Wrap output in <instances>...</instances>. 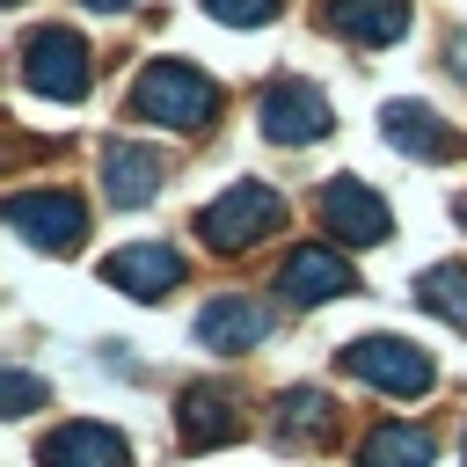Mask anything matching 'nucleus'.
I'll return each mask as SVG.
<instances>
[{"mask_svg": "<svg viewBox=\"0 0 467 467\" xmlns=\"http://www.w3.org/2000/svg\"><path fill=\"white\" fill-rule=\"evenodd\" d=\"M328 95L314 88V80H270L263 88V139H277V146H314V139H328Z\"/></svg>", "mask_w": 467, "mask_h": 467, "instance_id": "obj_6", "label": "nucleus"}, {"mask_svg": "<svg viewBox=\"0 0 467 467\" xmlns=\"http://www.w3.org/2000/svg\"><path fill=\"white\" fill-rule=\"evenodd\" d=\"M263 328H270V314L248 306V299H219V306L197 314V343L204 350H248V343H263Z\"/></svg>", "mask_w": 467, "mask_h": 467, "instance_id": "obj_15", "label": "nucleus"}, {"mask_svg": "<svg viewBox=\"0 0 467 467\" xmlns=\"http://www.w3.org/2000/svg\"><path fill=\"white\" fill-rule=\"evenodd\" d=\"M161 153H146V146H109L102 153V190H109V204L117 212H139V204H153L161 197Z\"/></svg>", "mask_w": 467, "mask_h": 467, "instance_id": "obj_13", "label": "nucleus"}, {"mask_svg": "<svg viewBox=\"0 0 467 467\" xmlns=\"http://www.w3.org/2000/svg\"><path fill=\"white\" fill-rule=\"evenodd\" d=\"M277 438H285V445H321V438H336V409H328V394H314V387L285 394V401H277Z\"/></svg>", "mask_w": 467, "mask_h": 467, "instance_id": "obj_16", "label": "nucleus"}, {"mask_svg": "<svg viewBox=\"0 0 467 467\" xmlns=\"http://www.w3.org/2000/svg\"><path fill=\"white\" fill-rule=\"evenodd\" d=\"M102 277H109L117 292H131V299H161V292H175L182 255H175L168 241H131V248H117V255L102 263Z\"/></svg>", "mask_w": 467, "mask_h": 467, "instance_id": "obj_8", "label": "nucleus"}, {"mask_svg": "<svg viewBox=\"0 0 467 467\" xmlns=\"http://www.w3.org/2000/svg\"><path fill=\"white\" fill-rule=\"evenodd\" d=\"M285 299H299V306H321V299H336V292H358V270L336 255V248H292V263H285Z\"/></svg>", "mask_w": 467, "mask_h": 467, "instance_id": "obj_11", "label": "nucleus"}, {"mask_svg": "<svg viewBox=\"0 0 467 467\" xmlns=\"http://www.w3.org/2000/svg\"><path fill=\"white\" fill-rule=\"evenodd\" d=\"M44 467H131V452L109 423H58L44 438Z\"/></svg>", "mask_w": 467, "mask_h": 467, "instance_id": "obj_14", "label": "nucleus"}, {"mask_svg": "<svg viewBox=\"0 0 467 467\" xmlns=\"http://www.w3.org/2000/svg\"><path fill=\"white\" fill-rule=\"evenodd\" d=\"M416 299L438 314V321H460L467 328V263H431L416 277Z\"/></svg>", "mask_w": 467, "mask_h": 467, "instance_id": "obj_18", "label": "nucleus"}, {"mask_svg": "<svg viewBox=\"0 0 467 467\" xmlns=\"http://www.w3.org/2000/svg\"><path fill=\"white\" fill-rule=\"evenodd\" d=\"M460 219H467V204H460Z\"/></svg>", "mask_w": 467, "mask_h": 467, "instance_id": "obj_23", "label": "nucleus"}, {"mask_svg": "<svg viewBox=\"0 0 467 467\" xmlns=\"http://www.w3.org/2000/svg\"><path fill=\"white\" fill-rule=\"evenodd\" d=\"M175 431H182V445H190V452H212V445L241 438V409H234V387H219V379L190 387V394H182V409H175Z\"/></svg>", "mask_w": 467, "mask_h": 467, "instance_id": "obj_9", "label": "nucleus"}, {"mask_svg": "<svg viewBox=\"0 0 467 467\" xmlns=\"http://www.w3.org/2000/svg\"><path fill=\"white\" fill-rule=\"evenodd\" d=\"M431 431H409V423H379L358 452V467H431Z\"/></svg>", "mask_w": 467, "mask_h": 467, "instance_id": "obj_17", "label": "nucleus"}, {"mask_svg": "<svg viewBox=\"0 0 467 467\" xmlns=\"http://www.w3.org/2000/svg\"><path fill=\"white\" fill-rule=\"evenodd\" d=\"M336 365H343L350 379L379 387V394H423V387H431V358H423L416 343H401V336H358V343L336 350Z\"/></svg>", "mask_w": 467, "mask_h": 467, "instance_id": "obj_3", "label": "nucleus"}, {"mask_svg": "<svg viewBox=\"0 0 467 467\" xmlns=\"http://www.w3.org/2000/svg\"><path fill=\"white\" fill-rule=\"evenodd\" d=\"M321 22L350 44H401L409 36V0H328Z\"/></svg>", "mask_w": 467, "mask_h": 467, "instance_id": "obj_12", "label": "nucleus"}, {"mask_svg": "<svg viewBox=\"0 0 467 467\" xmlns=\"http://www.w3.org/2000/svg\"><path fill=\"white\" fill-rule=\"evenodd\" d=\"M7 226H15L29 248H44V255H73L80 234H88V212H80V197H66V190H15V197H7Z\"/></svg>", "mask_w": 467, "mask_h": 467, "instance_id": "obj_4", "label": "nucleus"}, {"mask_svg": "<svg viewBox=\"0 0 467 467\" xmlns=\"http://www.w3.org/2000/svg\"><path fill=\"white\" fill-rule=\"evenodd\" d=\"M460 467H467V445H460Z\"/></svg>", "mask_w": 467, "mask_h": 467, "instance_id": "obj_22", "label": "nucleus"}, {"mask_svg": "<svg viewBox=\"0 0 467 467\" xmlns=\"http://www.w3.org/2000/svg\"><path fill=\"white\" fill-rule=\"evenodd\" d=\"M379 131H387V146L409 153V161H452V153H460V131H452L438 109H423V102H387V109H379Z\"/></svg>", "mask_w": 467, "mask_h": 467, "instance_id": "obj_7", "label": "nucleus"}, {"mask_svg": "<svg viewBox=\"0 0 467 467\" xmlns=\"http://www.w3.org/2000/svg\"><path fill=\"white\" fill-rule=\"evenodd\" d=\"M36 401H44V387H36L29 372H7V409H15V416H29Z\"/></svg>", "mask_w": 467, "mask_h": 467, "instance_id": "obj_20", "label": "nucleus"}, {"mask_svg": "<svg viewBox=\"0 0 467 467\" xmlns=\"http://www.w3.org/2000/svg\"><path fill=\"white\" fill-rule=\"evenodd\" d=\"M80 7H102V15H117V7H131V0H80Z\"/></svg>", "mask_w": 467, "mask_h": 467, "instance_id": "obj_21", "label": "nucleus"}, {"mask_svg": "<svg viewBox=\"0 0 467 467\" xmlns=\"http://www.w3.org/2000/svg\"><path fill=\"white\" fill-rule=\"evenodd\" d=\"M285 226V197L270 190V182H234L226 197H212L204 212H197V234L226 255V248H255L263 234H277Z\"/></svg>", "mask_w": 467, "mask_h": 467, "instance_id": "obj_2", "label": "nucleus"}, {"mask_svg": "<svg viewBox=\"0 0 467 467\" xmlns=\"http://www.w3.org/2000/svg\"><path fill=\"white\" fill-rule=\"evenodd\" d=\"M204 15L226 29H263V22H277V0H204Z\"/></svg>", "mask_w": 467, "mask_h": 467, "instance_id": "obj_19", "label": "nucleus"}, {"mask_svg": "<svg viewBox=\"0 0 467 467\" xmlns=\"http://www.w3.org/2000/svg\"><path fill=\"white\" fill-rule=\"evenodd\" d=\"M321 226H328V234H343V241H358V248H372V241H387V226H394V219H387V204H379L365 182H350V175H343V182H328V190H321Z\"/></svg>", "mask_w": 467, "mask_h": 467, "instance_id": "obj_10", "label": "nucleus"}, {"mask_svg": "<svg viewBox=\"0 0 467 467\" xmlns=\"http://www.w3.org/2000/svg\"><path fill=\"white\" fill-rule=\"evenodd\" d=\"M22 80L36 88V95H58V102H80L88 95V44L73 36V29H29V44H22Z\"/></svg>", "mask_w": 467, "mask_h": 467, "instance_id": "obj_5", "label": "nucleus"}, {"mask_svg": "<svg viewBox=\"0 0 467 467\" xmlns=\"http://www.w3.org/2000/svg\"><path fill=\"white\" fill-rule=\"evenodd\" d=\"M131 117L168 124V131H204L219 117V88L190 66V58H153L131 88Z\"/></svg>", "mask_w": 467, "mask_h": 467, "instance_id": "obj_1", "label": "nucleus"}]
</instances>
